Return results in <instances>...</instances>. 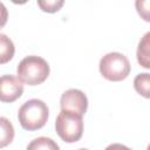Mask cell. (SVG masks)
<instances>
[{
    "label": "cell",
    "mask_w": 150,
    "mask_h": 150,
    "mask_svg": "<svg viewBox=\"0 0 150 150\" xmlns=\"http://www.w3.org/2000/svg\"><path fill=\"white\" fill-rule=\"evenodd\" d=\"M146 150H150V143H149V145L146 146Z\"/></svg>",
    "instance_id": "obj_16"
},
{
    "label": "cell",
    "mask_w": 150,
    "mask_h": 150,
    "mask_svg": "<svg viewBox=\"0 0 150 150\" xmlns=\"http://www.w3.org/2000/svg\"><path fill=\"white\" fill-rule=\"evenodd\" d=\"M14 55V45L5 34H0V62L6 63Z\"/></svg>",
    "instance_id": "obj_10"
},
{
    "label": "cell",
    "mask_w": 150,
    "mask_h": 150,
    "mask_svg": "<svg viewBox=\"0 0 150 150\" xmlns=\"http://www.w3.org/2000/svg\"><path fill=\"white\" fill-rule=\"evenodd\" d=\"M134 88L141 96L150 98V74L141 73L136 75L134 80Z\"/></svg>",
    "instance_id": "obj_8"
},
{
    "label": "cell",
    "mask_w": 150,
    "mask_h": 150,
    "mask_svg": "<svg viewBox=\"0 0 150 150\" xmlns=\"http://www.w3.org/2000/svg\"><path fill=\"white\" fill-rule=\"evenodd\" d=\"M49 115V109L47 104L38 98H32L26 101L18 111V118L21 127L25 130L34 131L41 129Z\"/></svg>",
    "instance_id": "obj_2"
},
{
    "label": "cell",
    "mask_w": 150,
    "mask_h": 150,
    "mask_svg": "<svg viewBox=\"0 0 150 150\" xmlns=\"http://www.w3.org/2000/svg\"><path fill=\"white\" fill-rule=\"evenodd\" d=\"M0 122H1V143H0V145H1V148H4L13 141L14 129H13L12 123L6 117H1Z\"/></svg>",
    "instance_id": "obj_11"
},
{
    "label": "cell",
    "mask_w": 150,
    "mask_h": 150,
    "mask_svg": "<svg viewBox=\"0 0 150 150\" xmlns=\"http://www.w3.org/2000/svg\"><path fill=\"white\" fill-rule=\"evenodd\" d=\"M63 4H64L63 0H45V1L39 0L38 1V5L40 6V8L47 13H55L60 11Z\"/></svg>",
    "instance_id": "obj_12"
},
{
    "label": "cell",
    "mask_w": 150,
    "mask_h": 150,
    "mask_svg": "<svg viewBox=\"0 0 150 150\" xmlns=\"http://www.w3.org/2000/svg\"><path fill=\"white\" fill-rule=\"evenodd\" d=\"M77 150H89V149H84V148H81V149H77Z\"/></svg>",
    "instance_id": "obj_15"
},
{
    "label": "cell",
    "mask_w": 150,
    "mask_h": 150,
    "mask_svg": "<svg viewBox=\"0 0 150 150\" xmlns=\"http://www.w3.org/2000/svg\"><path fill=\"white\" fill-rule=\"evenodd\" d=\"M137 62L141 67L150 69V30L146 32L139 40L137 46Z\"/></svg>",
    "instance_id": "obj_7"
},
{
    "label": "cell",
    "mask_w": 150,
    "mask_h": 150,
    "mask_svg": "<svg viewBox=\"0 0 150 150\" xmlns=\"http://www.w3.org/2000/svg\"><path fill=\"white\" fill-rule=\"evenodd\" d=\"M23 93L22 82L14 75H2L0 79V100L2 102H14Z\"/></svg>",
    "instance_id": "obj_6"
},
{
    "label": "cell",
    "mask_w": 150,
    "mask_h": 150,
    "mask_svg": "<svg viewBox=\"0 0 150 150\" xmlns=\"http://www.w3.org/2000/svg\"><path fill=\"white\" fill-rule=\"evenodd\" d=\"M55 129L60 138L66 143L77 142L83 134L82 116L71 111L61 110L55 121Z\"/></svg>",
    "instance_id": "obj_4"
},
{
    "label": "cell",
    "mask_w": 150,
    "mask_h": 150,
    "mask_svg": "<svg viewBox=\"0 0 150 150\" xmlns=\"http://www.w3.org/2000/svg\"><path fill=\"white\" fill-rule=\"evenodd\" d=\"M135 7L138 15L146 22H150V0H136Z\"/></svg>",
    "instance_id": "obj_13"
},
{
    "label": "cell",
    "mask_w": 150,
    "mask_h": 150,
    "mask_svg": "<svg viewBox=\"0 0 150 150\" xmlns=\"http://www.w3.org/2000/svg\"><path fill=\"white\" fill-rule=\"evenodd\" d=\"M98 68L101 75L104 79L109 81L118 82L127 79L131 67L125 55L117 52H111L102 56V59L100 60Z\"/></svg>",
    "instance_id": "obj_3"
},
{
    "label": "cell",
    "mask_w": 150,
    "mask_h": 150,
    "mask_svg": "<svg viewBox=\"0 0 150 150\" xmlns=\"http://www.w3.org/2000/svg\"><path fill=\"white\" fill-rule=\"evenodd\" d=\"M26 150H60V146L52 138L41 136L30 141Z\"/></svg>",
    "instance_id": "obj_9"
},
{
    "label": "cell",
    "mask_w": 150,
    "mask_h": 150,
    "mask_svg": "<svg viewBox=\"0 0 150 150\" xmlns=\"http://www.w3.org/2000/svg\"><path fill=\"white\" fill-rule=\"evenodd\" d=\"M49 71V64L45 59L36 55H29L19 62L16 76L25 84L38 86L47 80Z\"/></svg>",
    "instance_id": "obj_1"
},
{
    "label": "cell",
    "mask_w": 150,
    "mask_h": 150,
    "mask_svg": "<svg viewBox=\"0 0 150 150\" xmlns=\"http://www.w3.org/2000/svg\"><path fill=\"white\" fill-rule=\"evenodd\" d=\"M61 110L71 111L83 116L88 109V98L86 94L79 89L66 90L60 98Z\"/></svg>",
    "instance_id": "obj_5"
},
{
    "label": "cell",
    "mask_w": 150,
    "mask_h": 150,
    "mask_svg": "<svg viewBox=\"0 0 150 150\" xmlns=\"http://www.w3.org/2000/svg\"><path fill=\"white\" fill-rule=\"evenodd\" d=\"M104 150H131V149L123 144H120V143H112V144L108 145Z\"/></svg>",
    "instance_id": "obj_14"
}]
</instances>
